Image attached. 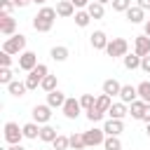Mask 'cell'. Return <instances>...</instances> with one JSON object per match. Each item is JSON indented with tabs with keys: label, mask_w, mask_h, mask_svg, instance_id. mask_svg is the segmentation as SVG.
I'll list each match as a JSON object with an SVG mask.
<instances>
[{
	"label": "cell",
	"mask_w": 150,
	"mask_h": 150,
	"mask_svg": "<svg viewBox=\"0 0 150 150\" xmlns=\"http://www.w3.org/2000/svg\"><path fill=\"white\" fill-rule=\"evenodd\" d=\"M59 14H56V7H47V5H42L40 9H38V14L33 16V28L38 30V33H49L52 30V26H54V19H56Z\"/></svg>",
	"instance_id": "1"
},
{
	"label": "cell",
	"mask_w": 150,
	"mask_h": 150,
	"mask_svg": "<svg viewBox=\"0 0 150 150\" xmlns=\"http://www.w3.org/2000/svg\"><path fill=\"white\" fill-rule=\"evenodd\" d=\"M45 75H49V70H47V66L45 63H38L28 75H26V87H28V91H33V89H38L40 84H42V80H45Z\"/></svg>",
	"instance_id": "2"
},
{
	"label": "cell",
	"mask_w": 150,
	"mask_h": 150,
	"mask_svg": "<svg viewBox=\"0 0 150 150\" xmlns=\"http://www.w3.org/2000/svg\"><path fill=\"white\" fill-rule=\"evenodd\" d=\"M2 49H5V52H9L12 56H14V54H21V52H26V35H21V33H14V35L5 38V42H2Z\"/></svg>",
	"instance_id": "3"
},
{
	"label": "cell",
	"mask_w": 150,
	"mask_h": 150,
	"mask_svg": "<svg viewBox=\"0 0 150 150\" xmlns=\"http://www.w3.org/2000/svg\"><path fill=\"white\" fill-rule=\"evenodd\" d=\"M105 54L112 56V59H124L129 54V42L124 38H112L108 42V47H105Z\"/></svg>",
	"instance_id": "4"
},
{
	"label": "cell",
	"mask_w": 150,
	"mask_h": 150,
	"mask_svg": "<svg viewBox=\"0 0 150 150\" xmlns=\"http://www.w3.org/2000/svg\"><path fill=\"white\" fill-rule=\"evenodd\" d=\"M61 110H63V117H66V120H77V117H80V112H82L84 108H82L80 98H75V96H68Z\"/></svg>",
	"instance_id": "5"
},
{
	"label": "cell",
	"mask_w": 150,
	"mask_h": 150,
	"mask_svg": "<svg viewBox=\"0 0 150 150\" xmlns=\"http://www.w3.org/2000/svg\"><path fill=\"white\" fill-rule=\"evenodd\" d=\"M5 141H7V145H14V143H21V138H26L23 136V129L16 124V122H5Z\"/></svg>",
	"instance_id": "6"
},
{
	"label": "cell",
	"mask_w": 150,
	"mask_h": 150,
	"mask_svg": "<svg viewBox=\"0 0 150 150\" xmlns=\"http://www.w3.org/2000/svg\"><path fill=\"white\" fill-rule=\"evenodd\" d=\"M52 105L49 103H38V105H33V122H38V124H49V120H52Z\"/></svg>",
	"instance_id": "7"
},
{
	"label": "cell",
	"mask_w": 150,
	"mask_h": 150,
	"mask_svg": "<svg viewBox=\"0 0 150 150\" xmlns=\"http://www.w3.org/2000/svg\"><path fill=\"white\" fill-rule=\"evenodd\" d=\"M84 134V141H87V148H96V145H103V141H105V131H103V127L98 129V127H94V129H89V131H82Z\"/></svg>",
	"instance_id": "8"
},
{
	"label": "cell",
	"mask_w": 150,
	"mask_h": 150,
	"mask_svg": "<svg viewBox=\"0 0 150 150\" xmlns=\"http://www.w3.org/2000/svg\"><path fill=\"white\" fill-rule=\"evenodd\" d=\"M35 66H38V54H35V52L26 49V52H21V54H19V68H21V70L30 73Z\"/></svg>",
	"instance_id": "9"
},
{
	"label": "cell",
	"mask_w": 150,
	"mask_h": 150,
	"mask_svg": "<svg viewBox=\"0 0 150 150\" xmlns=\"http://www.w3.org/2000/svg\"><path fill=\"white\" fill-rule=\"evenodd\" d=\"M0 33L5 38H9V35L16 33V19L12 14H0Z\"/></svg>",
	"instance_id": "10"
},
{
	"label": "cell",
	"mask_w": 150,
	"mask_h": 150,
	"mask_svg": "<svg viewBox=\"0 0 150 150\" xmlns=\"http://www.w3.org/2000/svg\"><path fill=\"white\" fill-rule=\"evenodd\" d=\"M103 131H105V136H120L124 131V122L122 120H115V117H108L103 122Z\"/></svg>",
	"instance_id": "11"
},
{
	"label": "cell",
	"mask_w": 150,
	"mask_h": 150,
	"mask_svg": "<svg viewBox=\"0 0 150 150\" xmlns=\"http://www.w3.org/2000/svg\"><path fill=\"white\" fill-rule=\"evenodd\" d=\"M134 52L138 54V56H148L150 54V35H136L134 38Z\"/></svg>",
	"instance_id": "12"
},
{
	"label": "cell",
	"mask_w": 150,
	"mask_h": 150,
	"mask_svg": "<svg viewBox=\"0 0 150 150\" xmlns=\"http://www.w3.org/2000/svg\"><path fill=\"white\" fill-rule=\"evenodd\" d=\"M124 16H127L129 23H145V9L138 7V5H131V7L124 12Z\"/></svg>",
	"instance_id": "13"
},
{
	"label": "cell",
	"mask_w": 150,
	"mask_h": 150,
	"mask_svg": "<svg viewBox=\"0 0 150 150\" xmlns=\"http://www.w3.org/2000/svg\"><path fill=\"white\" fill-rule=\"evenodd\" d=\"M89 42H91V47H94V49H101V52H105V47H108L110 38H108L103 30H94V33L89 35Z\"/></svg>",
	"instance_id": "14"
},
{
	"label": "cell",
	"mask_w": 150,
	"mask_h": 150,
	"mask_svg": "<svg viewBox=\"0 0 150 150\" xmlns=\"http://www.w3.org/2000/svg\"><path fill=\"white\" fill-rule=\"evenodd\" d=\"M75 12H77V7H75L70 0H59V2H56V14H59L61 19L75 16Z\"/></svg>",
	"instance_id": "15"
},
{
	"label": "cell",
	"mask_w": 150,
	"mask_h": 150,
	"mask_svg": "<svg viewBox=\"0 0 150 150\" xmlns=\"http://www.w3.org/2000/svg\"><path fill=\"white\" fill-rule=\"evenodd\" d=\"M136 98H138V89H136L134 84H122V89H120V101L129 105V103H134Z\"/></svg>",
	"instance_id": "16"
},
{
	"label": "cell",
	"mask_w": 150,
	"mask_h": 150,
	"mask_svg": "<svg viewBox=\"0 0 150 150\" xmlns=\"http://www.w3.org/2000/svg\"><path fill=\"white\" fill-rule=\"evenodd\" d=\"M127 115H129V105H127V103H122V101L112 103V105H110V110H108V117H115V120H124Z\"/></svg>",
	"instance_id": "17"
},
{
	"label": "cell",
	"mask_w": 150,
	"mask_h": 150,
	"mask_svg": "<svg viewBox=\"0 0 150 150\" xmlns=\"http://www.w3.org/2000/svg\"><path fill=\"white\" fill-rule=\"evenodd\" d=\"M66 94L63 91H59V89H54V91H49L47 94V103L52 105V108H63V103H66Z\"/></svg>",
	"instance_id": "18"
},
{
	"label": "cell",
	"mask_w": 150,
	"mask_h": 150,
	"mask_svg": "<svg viewBox=\"0 0 150 150\" xmlns=\"http://www.w3.org/2000/svg\"><path fill=\"white\" fill-rule=\"evenodd\" d=\"M49 56H52L54 61L63 63V61L70 56V52H68V47H66V45H56V47H52V49H49Z\"/></svg>",
	"instance_id": "19"
},
{
	"label": "cell",
	"mask_w": 150,
	"mask_h": 150,
	"mask_svg": "<svg viewBox=\"0 0 150 150\" xmlns=\"http://www.w3.org/2000/svg\"><path fill=\"white\" fill-rule=\"evenodd\" d=\"M120 89H122V84H120L115 77H108V80L103 82V94H108L110 98H112V96H120Z\"/></svg>",
	"instance_id": "20"
},
{
	"label": "cell",
	"mask_w": 150,
	"mask_h": 150,
	"mask_svg": "<svg viewBox=\"0 0 150 150\" xmlns=\"http://www.w3.org/2000/svg\"><path fill=\"white\" fill-rule=\"evenodd\" d=\"M7 91L12 94V96H16V98H21L26 91H28V87H26V82H21V80H12L9 84H7Z\"/></svg>",
	"instance_id": "21"
},
{
	"label": "cell",
	"mask_w": 150,
	"mask_h": 150,
	"mask_svg": "<svg viewBox=\"0 0 150 150\" xmlns=\"http://www.w3.org/2000/svg\"><path fill=\"white\" fill-rule=\"evenodd\" d=\"M145 101H141V98H136L134 103H129V115L134 117V120H143V112H145Z\"/></svg>",
	"instance_id": "22"
},
{
	"label": "cell",
	"mask_w": 150,
	"mask_h": 150,
	"mask_svg": "<svg viewBox=\"0 0 150 150\" xmlns=\"http://www.w3.org/2000/svg\"><path fill=\"white\" fill-rule=\"evenodd\" d=\"M40 127H42V124H38V122H26L21 129H23V136H26V138L35 141V138H40Z\"/></svg>",
	"instance_id": "23"
},
{
	"label": "cell",
	"mask_w": 150,
	"mask_h": 150,
	"mask_svg": "<svg viewBox=\"0 0 150 150\" xmlns=\"http://www.w3.org/2000/svg\"><path fill=\"white\" fill-rule=\"evenodd\" d=\"M56 136H59V131H56L52 124H42V127H40V141H45V143H52Z\"/></svg>",
	"instance_id": "24"
},
{
	"label": "cell",
	"mask_w": 150,
	"mask_h": 150,
	"mask_svg": "<svg viewBox=\"0 0 150 150\" xmlns=\"http://www.w3.org/2000/svg\"><path fill=\"white\" fill-rule=\"evenodd\" d=\"M87 12L91 14V19H103V14H105V5H101V2L91 0V2L87 5Z\"/></svg>",
	"instance_id": "25"
},
{
	"label": "cell",
	"mask_w": 150,
	"mask_h": 150,
	"mask_svg": "<svg viewBox=\"0 0 150 150\" xmlns=\"http://www.w3.org/2000/svg\"><path fill=\"white\" fill-rule=\"evenodd\" d=\"M89 23H91V14H89L87 9H77V12H75V26L87 28Z\"/></svg>",
	"instance_id": "26"
},
{
	"label": "cell",
	"mask_w": 150,
	"mask_h": 150,
	"mask_svg": "<svg viewBox=\"0 0 150 150\" xmlns=\"http://www.w3.org/2000/svg\"><path fill=\"white\" fill-rule=\"evenodd\" d=\"M122 63H124V68L127 70H136V68H141V56L134 52V54H127L124 59H122Z\"/></svg>",
	"instance_id": "27"
},
{
	"label": "cell",
	"mask_w": 150,
	"mask_h": 150,
	"mask_svg": "<svg viewBox=\"0 0 150 150\" xmlns=\"http://www.w3.org/2000/svg\"><path fill=\"white\" fill-rule=\"evenodd\" d=\"M70 148H73V150H84V148H87V141H84V134H82V131L70 134Z\"/></svg>",
	"instance_id": "28"
},
{
	"label": "cell",
	"mask_w": 150,
	"mask_h": 150,
	"mask_svg": "<svg viewBox=\"0 0 150 150\" xmlns=\"http://www.w3.org/2000/svg\"><path fill=\"white\" fill-rule=\"evenodd\" d=\"M136 89H138V98H141V101H145V103H150V80L138 82V84H136Z\"/></svg>",
	"instance_id": "29"
},
{
	"label": "cell",
	"mask_w": 150,
	"mask_h": 150,
	"mask_svg": "<svg viewBox=\"0 0 150 150\" xmlns=\"http://www.w3.org/2000/svg\"><path fill=\"white\" fill-rule=\"evenodd\" d=\"M40 89H45L47 94H49V91H54V89H59V80H56V75H45V80H42Z\"/></svg>",
	"instance_id": "30"
},
{
	"label": "cell",
	"mask_w": 150,
	"mask_h": 150,
	"mask_svg": "<svg viewBox=\"0 0 150 150\" xmlns=\"http://www.w3.org/2000/svg\"><path fill=\"white\" fill-rule=\"evenodd\" d=\"M84 112H87V120H89L91 124L103 122V117H105V112H103L101 108H96V105H94V108H89V110H84Z\"/></svg>",
	"instance_id": "31"
},
{
	"label": "cell",
	"mask_w": 150,
	"mask_h": 150,
	"mask_svg": "<svg viewBox=\"0 0 150 150\" xmlns=\"http://www.w3.org/2000/svg\"><path fill=\"white\" fill-rule=\"evenodd\" d=\"M52 145H54V150H68V148H70V136L59 134V136L52 141Z\"/></svg>",
	"instance_id": "32"
},
{
	"label": "cell",
	"mask_w": 150,
	"mask_h": 150,
	"mask_svg": "<svg viewBox=\"0 0 150 150\" xmlns=\"http://www.w3.org/2000/svg\"><path fill=\"white\" fill-rule=\"evenodd\" d=\"M103 150H122V141H120V136H105V141H103Z\"/></svg>",
	"instance_id": "33"
},
{
	"label": "cell",
	"mask_w": 150,
	"mask_h": 150,
	"mask_svg": "<svg viewBox=\"0 0 150 150\" xmlns=\"http://www.w3.org/2000/svg\"><path fill=\"white\" fill-rule=\"evenodd\" d=\"M110 105H112V98H110L108 94H101V96H96V108H101V110H103L105 115H108Z\"/></svg>",
	"instance_id": "34"
},
{
	"label": "cell",
	"mask_w": 150,
	"mask_h": 150,
	"mask_svg": "<svg viewBox=\"0 0 150 150\" xmlns=\"http://www.w3.org/2000/svg\"><path fill=\"white\" fill-rule=\"evenodd\" d=\"M80 103H82L84 110H89V108L96 105V96H94V94H82V96H80Z\"/></svg>",
	"instance_id": "35"
},
{
	"label": "cell",
	"mask_w": 150,
	"mask_h": 150,
	"mask_svg": "<svg viewBox=\"0 0 150 150\" xmlns=\"http://www.w3.org/2000/svg\"><path fill=\"white\" fill-rule=\"evenodd\" d=\"M14 80V73H12V68H0V84H9Z\"/></svg>",
	"instance_id": "36"
},
{
	"label": "cell",
	"mask_w": 150,
	"mask_h": 150,
	"mask_svg": "<svg viewBox=\"0 0 150 150\" xmlns=\"http://www.w3.org/2000/svg\"><path fill=\"white\" fill-rule=\"evenodd\" d=\"M131 7V0H112V9L115 12H127Z\"/></svg>",
	"instance_id": "37"
},
{
	"label": "cell",
	"mask_w": 150,
	"mask_h": 150,
	"mask_svg": "<svg viewBox=\"0 0 150 150\" xmlns=\"http://www.w3.org/2000/svg\"><path fill=\"white\" fill-rule=\"evenodd\" d=\"M9 66H12V54L2 49L0 52V68H9Z\"/></svg>",
	"instance_id": "38"
},
{
	"label": "cell",
	"mask_w": 150,
	"mask_h": 150,
	"mask_svg": "<svg viewBox=\"0 0 150 150\" xmlns=\"http://www.w3.org/2000/svg\"><path fill=\"white\" fill-rule=\"evenodd\" d=\"M0 9H2V14H9L14 9V2L12 0H0Z\"/></svg>",
	"instance_id": "39"
},
{
	"label": "cell",
	"mask_w": 150,
	"mask_h": 150,
	"mask_svg": "<svg viewBox=\"0 0 150 150\" xmlns=\"http://www.w3.org/2000/svg\"><path fill=\"white\" fill-rule=\"evenodd\" d=\"M141 70L143 73H150V54L148 56H141Z\"/></svg>",
	"instance_id": "40"
},
{
	"label": "cell",
	"mask_w": 150,
	"mask_h": 150,
	"mask_svg": "<svg viewBox=\"0 0 150 150\" xmlns=\"http://www.w3.org/2000/svg\"><path fill=\"white\" fill-rule=\"evenodd\" d=\"M70 2H73V5L77 7V9H87V5H89L91 0H70Z\"/></svg>",
	"instance_id": "41"
},
{
	"label": "cell",
	"mask_w": 150,
	"mask_h": 150,
	"mask_svg": "<svg viewBox=\"0 0 150 150\" xmlns=\"http://www.w3.org/2000/svg\"><path fill=\"white\" fill-rule=\"evenodd\" d=\"M12 2H14V7H28L33 0H12Z\"/></svg>",
	"instance_id": "42"
},
{
	"label": "cell",
	"mask_w": 150,
	"mask_h": 150,
	"mask_svg": "<svg viewBox=\"0 0 150 150\" xmlns=\"http://www.w3.org/2000/svg\"><path fill=\"white\" fill-rule=\"evenodd\" d=\"M136 5H138V7H143L145 12L150 9V0H136Z\"/></svg>",
	"instance_id": "43"
},
{
	"label": "cell",
	"mask_w": 150,
	"mask_h": 150,
	"mask_svg": "<svg viewBox=\"0 0 150 150\" xmlns=\"http://www.w3.org/2000/svg\"><path fill=\"white\" fill-rule=\"evenodd\" d=\"M143 122H145V124L150 122V103L145 105V112H143Z\"/></svg>",
	"instance_id": "44"
},
{
	"label": "cell",
	"mask_w": 150,
	"mask_h": 150,
	"mask_svg": "<svg viewBox=\"0 0 150 150\" xmlns=\"http://www.w3.org/2000/svg\"><path fill=\"white\" fill-rule=\"evenodd\" d=\"M5 150H26V148H23V145H21V143H14V145H7V148H5Z\"/></svg>",
	"instance_id": "45"
},
{
	"label": "cell",
	"mask_w": 150,
	"mask_h": 150,
	"mask_svg": "<svg viewBox=\"0 0 150 150\" xmlns=\"http://www.w3.org/2000/svg\"><path fill=\"white\" fill-rule=\"evenodd\" d=\"M143 33L150 35V19H145V23H143Z\"/></svg>",
	"instance_id": "46"
},
{
	"label": "cell",
	"mask_w": 150,
	"mask_h": 150,
	"mask_svg": "<svg viewBox=\"0 0 150 150\" xmlns=\"http://www.w3.org/2000/svg\"><path fill=\"white\" fill-rule=\"evenodd\" d=\"M96 2H101V5H108V2H112V0H96Z\"/></svg>",
	"instance_id": "47"
},
{
	"label": "cell",
	"mask_w": 150,
	"mask_h": 150,
	"mask_svg": "<svg viewBox=\"0 0 150 150\" xmlns=\"http://www.w3.org/2000/svg\"><path fill=\"white\" fill-rule=\"evenodd\" d=\"M145 134H148V136H150V122H148V124H145Z\"/></svg>",
	"instance_id": "48"
},
{
	"label": "cell",
	"mask_w": 150,
	"mask_h": 150,
	"mask_svg": "<svg viewBox=\"0 0 150 150\" xmlns=\"http://www.w3.org/2000/svg\"><path fill=\"white\" fill-rule=\"evenodd\" d=\"M33 2H35V5H45L47 0H33Z\"/></svg>",
	"instance_id": "49"
}]
</instances>
